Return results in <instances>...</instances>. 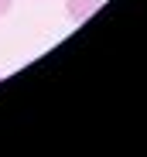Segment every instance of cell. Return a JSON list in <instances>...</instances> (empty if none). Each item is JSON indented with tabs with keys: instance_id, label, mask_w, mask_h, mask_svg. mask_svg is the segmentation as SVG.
Wrapping results in <instances>:
<instances>
[{
	"instance_id": "cell-1",
	"label": "cell",
	"mask_w": 147,
	"mask_h": 157,
	"mask_svg": "<svg viewBox=\"0 0 147 157\" xmlns=\"http://www.w3.org/2000/svg\"><path fill=\"white\" fill-rule=\"evenodd\" d=\"M99 4L103 0H65V14H68V21L82 24V21H89L96 10H99Z\"/></svg>"
},
{
	"instance_id": "cell-2",
	"label": "cell",
	"mask_w": 147,
	"mask_h": 157,
	"mask_svg": "<svg viewBox=\"0 0 147 157\" xmlns=\"http://www.w3.org/2000/svg\"><path fill=\"white\" fill-rule=\"evenodd\" d=\"M10 7H14V0H0V17H7Z\"/></svg>"
}]
</instances>
